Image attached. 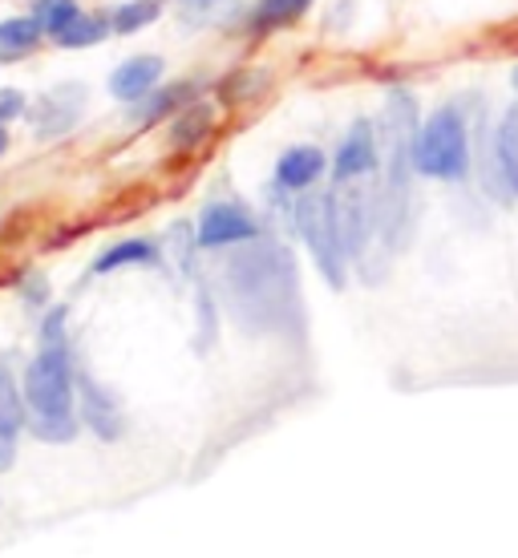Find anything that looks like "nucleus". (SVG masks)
I'll use <instances>...</instances> for the list:
<instances>
[{"mask_svg":"<svg viewBox=\"0 0 518 558\" xmlns=\"http://www.w3.org/2000/svg\"><path fill=\"white\" fill-rule=\"evenodd\" d=\"M224 304L248 332L292 328L300 316L292 255L267 239L239 243V252L224 264Z\"/></svg>","mask_w":518,"mask_h":558,"instance_id":"nucleus-1","label":"nucleus"},{"mask_svg":"<svg viewBox=\"0 0 518 558\" xmlns=\"http://www.w3.org/2000/svg\"><path fill=\"white\" fill-rule=\"evenodd\" d=\"M413 170L437 182H462L470 174V122L462 106H437L413 134Z\"/></svg>","mask_w":518,"mask_h":558,"instance_id":"nucleus-2","label":"nucleus"},{"mask_svg":"<svg viewBox=\"0 0 518 558\" xmlns=\"http://www.w3.org/2000/svg\"><path fill=\"white\" fill-rule=\"evenodd\" d=\"M25 401L33 409L28 421H57L77 417V373H73L70 340H41V352L33 356L25 373Z\"/></svg>","mask_w":518,"mask_h":558,"instance_id":"nucleus-3","label":"nucleus"},{"mask_svg":"<svg viewBox=\"0 0 518 558\" xmlns=\"http://www.w3.org/2000/svg\"><path fill=\"white\" fill-rule=\"evenodd\" d=\"M296 235L304 239L312 264L321 267V276L333 283V288H345L349 279V252H345V239H340L337 227V207H333V195H304L296 198Z\"/></svg>","mask_w":518,"mask_h":558,"instance_id":"nucleus-4","label":"nucleus"},{"mask_svg":"<svg viewBox=\"0 0 518 558\" xmlns=\"http://www.w3.org/2000/svg\"><path fill=\"white\" fill-rule=\"evenodd\" d=\"M85 98H89V89H85L82 82L53 85L49 94H41V98L25 110L33 134H37V138H61V134H70V130L82 122Z\"/></svg>","mask_w":518,"mask_h":558,"instance_id":"nucleus-5","label":"nucleus"},{"mask_svg":"<svg viewBox=\"0 0 518 558\" xmlns=\"http://www.w3.org/2000/svg\"><path fill=\"white\" fill-rule=\"evenodd\" d=\"M198 247H207V252H224V247H239V243H252V239L264 235V227L255 219L248 207H239V203H210L203 207L198 215Z\"/></svg>","mask_w":518,"mask_h":558,"instance_id":"nucleus-6","label":"nucleus"},{"mask_svg":"<svg viewBox=\"0 0 518 558\" xmlns=\"http://www.w3.org/2000/svg\"><path fill=\"white\" fill-rule=\"evenodd\" d=\"M377 167H381L377 126H373L369 118H361V122H352V130L337 146V158H333V179L337 182H361L364 174H373Z\"/></svg>","mask_w":518,"mask_h":558,"instance_id":"nucleus-7","label":"nucleus"},{"mask_svg":"<svg viewBox=\"0 0 518 558\" xmlns=\"http://www.w3.org/2000/svg\"><path fill=\"white\" fill-rule=\"evenodd\" d=\"M77 405H82L77 417L98 433L101 441H118V437H122V429H127L122 405H118V397H113L110 389H101L94 377H77Z\"/></svg>","mask_w":518,"mask_h":558,"instance_id":"nucleus-8","label":"nucleus"},{"mask_svg":"<svg viewBox=\"0 0 518 558\" xmlns=\"http://www.w3.org/2000/svg\"><path fill=\"white\" fill-rule=\"evenodd\" d=\"M324 170H328V158H324L321 146H288L280 154V162H276V186L280 191H312L316 182L324 179Z\"/></svg>","mask_w":518,"mask_h":558,"instance_id":"nucleus-9","label":"nucleus"},{"mask_svg":"<svg viewBox=\"0 0 518 558\" xmlns=\"http://www.w3.org/2000/svg\"><path fill=\"white\" fill-rule=\"evenodd\" d=\"M162 70H167V61H162V57H155V53L130 57V61H122V65L110 73V94L118 101L146 98V94L162 82Z\"/></svg>","mask_w":518,"mask_h":558,"instance_id":"nucleus-10","label":"nucleus"},{"mask_svg":"<svg viewBox=\"0 0 518 558\" xmlns=\"http://www.w3.org/2000/svg\"><path fill=\"white\" fill-rule=\"evenodd\" d=\"M494 170L503 179L506 195L518 198V101L503 113V122L494 130Z\"/></svg>","mask_w":518,"mask_h":558,"instance_id":"nucleus-11","label":"nucleus"},{"mask_svg":"<svg viewBox=\"0 0 518 558\" xmlns=\"http://www.w3.org/2000/svg\"><path fill=\"white\" fill-rule=\"evenodd\" d=\"M210 126H215V106L203 98H195L191 106H182L174 126H170V146L174 150H195L198 142L207 138Z\"/></svg>","mask_w":518,"mask_h":558,"instance_id":"nucleus-12","label":"nucleus"},{"mask_svg":"<svg viewBox=\"0 0 518 558\" xmlns=\"http://www.w3.org/2000/svg\"><path fill=\"white\" fill-rule=\"evenodd\" d=\"M195 98H198L195 82H170V85H162V89H150L146 101L138 106V122L142 126H155L167 113H179L182 106H191Z\"/></svg>","mask_w":518,"mask_h":558,"instance_id":"nucleus-13","label":"nucleus"},{"mask_svg":"<svg viewBox=\"0 0 518 558\" xmlns=\"http://www.w3.org/2000/svg\"><path fill=\"white\" fill-rule=\"evenodd\" d=\"M158 259H162V255H158V247L150 239H122V243L106 247V252L94 259V276H110L118 267H150V264H158Z\"/></svg>","mask_w":518,"mask_h":558,"instance_id":"nucleus-14","label":"nucleus"},{"mask_svg":"<svg viewBox=\"0 0 518 558\" xmlns=\"http://www.w3.org/2000/svg\"><path fill=\"white\" fill-rule=\"evenodd\" d=\"M45 28L37 25V16H9L0 21V61H21L41 45Z\"/></svg>","mask_w":518,"mask_h":558,"instance_id":"nucleus-15","label":"nucleus"},{"mask_svg":"<svg viewBox=\"0 0 518 558\" xmlns=\"http://www.w3.org/2000/svg\"><path fill=\"white\" fill-rule=\"evenodd\" d=\"M316 0H260L255 4V16L252 25L260 33H272V28H284V25H296L300 16L309 13Z\"/></svg>","mask_w":518,"mask_h":558,"instance_id":"nucleus-16","label":"nucleus"},{"mask_svg":"<svg viewBox=\"0 0 518 558\" xmlns=\"http://www.w3.org/2000/svg\"><path fill=\"white\" fill-rule=\"evenodd\" d=\"M110 33V16H89V13H77L70 25L57 33L53 41L61 49H89V45H98L101 37Z\"/></svg>","mask_w":518,"mask_h":558,"instance_id":"nucleus-17","label":"nucleus"},{"mask_svg":"<svg viewBox=\"0 0 518 558\" xmlns=\"http://www.w3.org/2000/svg\"><path fill=\"white\" fill-rule=\"evenodd\" d=\"M28 425V401L25 392L16 389V380L9 377V373H0V433H9V437H16V433Z\"/></svg>","mask_w":518,"mask_h":558,"instance_id":"nucleus-18","label":"nucleus"},{"mask_svg":"<svg viewBox=\"0 0 518 558\" xmlns=\"http://www.w3.org/2000/svg\"><path fill=\"white\" fill-rule=\"evenodd\" d=\"M155 21H158V0H127V4H118L110 13V33L130 37V33L155 25Z\"/></svg>","mask_w":518,"mask_h":558,"instance_id":"nucleus-19","label":"nucleus"},{"mask_svg":"<svg viewBox=\"0 0 518 558\" xmlns=\"http://www.w3.org/2000/svg\"><path fill=\"white\" fill-rule=\"evenodd\" d=\"M77 13H82V9H77V0H33V16H37V25H41L45 33H53V37L70 25Z\"/></svg>","mask_w":518,"mask_h":558,"instance_id":"nucleus-20","label":"nucleus"},{"mask_svg":"<svg viewBox=\"0 0 518 558\" xmlns=\"http://www.w3.org/2000/svg\"><path fill=\"white\" fill-rule=\"evenodd\" d=\"M33 437H41L49 446H65L77 437V417H57V421H28Z\"/></svg>","mask_w":518,"mask_h":558,"instance_id":"nucleus-21","label":"nucleus"},{"mask_svg":"<svg viewBox=\"0 0 518 558\" xmlns=\"http://www.w3.org/2000/svg\"><path fill=\"white\" fill-rule=\"evenodd\" d=\"M25 110H28L25 94L13 89V85H4V89H0V126H9L13 118H25Z\"/></svg>","mask_w":518,"mask_h":558,"instance_id":"nucleus-22","label":"nucleus"},{"mask_svg":"<svg viewBox=\"0 0 518 558\" xmlns=\"http://www.w3.org/2000/svg\"><path fill=\"white\" fill-rule=\"evenodd\" d=\"M25 300H28V304H37V307H41L45 300H49V283H45V276L25 279Z\"/></svg>","mask_w":518,"mask_h":558,"instance_id":"nucleus-23","label":"nucleus"},{"mask_svg":"<svg viewBox=\"0 0 518 558\" xmlns=\"http://www.w3.org/2000/svg\"><path fill=\"white\" fill-rule=\"evenodd\" d=\"M13 461H16V437L0 433V474H4V470H13Z\"/></svg>","mask_w":518,"mask_h":558,"instance_id":"nucleus-24","label":"nucleus"},{"mask_svg":"<svg viewBox=\"0 0 518 558\" xmlns=\"http://www.w3.org/2000/svg\"><path fill=\"white\" fill-rule=\"evenodd\" d=\"M9 150V134H4V126H0V154Z\"/></svg>","mask_w":518,"mask_h":558,"instance_id":"nucleus-25","label":"nucleus"},{"mask_svg":"<svg viewBox=\"0 0 518 558\" xmlns=\"http://www.w3.org/2000/svg\"><path fill=\"white\" fill-rule=\"evenodd\" d=\"M510 82H515V89H518V65H515V73H510Z\"/></svg>","mask_w":518,"mask_h":558,"instance_id":"nucleus-26","label":"nucleus"},{"mask_svg":"<svg viewBox=\"0 0 518 558\" xmlns=\"http://www.w3.org/2000/svg\"><path fill=\"white\" fill-rule=\"evenodd\" d=\"M198 4H210V0H198Z\"/></svg>","mask_w":518,"mask_h":558,"instance_id":"nucleus-27","label":"nucleus"}]
</instances>
